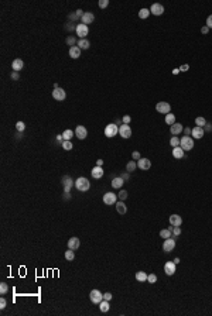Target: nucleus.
Returning a JSON list of instances; mask_svg holds the SVG:
<instances>
[{
    "label": "nucleus",
    "instance_id": "obj_9",
    "mask_svg": "<svg viewBox=\"0 0 212 316\" xmlns=\"http://www.w3.org/2000/svg\"><path fill=\"white\" fill-rule=\"evenodd\" d=\"M117 200V195L113 194V192H106L103 195V203L105 205H113Z\"/></svg>",
    "mask_w": 212,
    "mask_h": 316
},
{
    "label": "nucleus",
    "instance_id": "obj_53",
    "mask_svg": "<svg viewBox=\"0 0 212 316\" xmlns=\"http://www.w3.org/2000/svg\"><path fill=\"white\" fill-rule=\"evenodd\" d=\"M188 68H190V66H188V65L185 64V65H182V66H181V68H180V71H182V72H187V71H188Z\"/></svg>",
    "mask_w": 212,
    "mask_h": 316
},
{
    "label": "nucleus",
    "instance_id": "obj_15",
    "mask_svg": "<svg viewBox=\"0 0 212 316\" xmlns=\"http://www.w3.org/2000/svg\"><path fill=\"white\" fill-rule=\"evenodd\" d=\"M93 20H95V16H93V13H90V12H86V13H84V16L81 17L82 24H86V26H89L90 23H93Z\"/></svg>",
    "mask_w": 212,
    "mask_h": 316
},
{
    "label": "nucleus",
    "instance_id": "obj_49",
    "mask_svg": "<svg viewBox=\"0 0 212 316\" xmlns=\"http://www.w3.org/2000/svg\"><path fill=\"white\" fill-rule=\"evenodd\" d=\"M67 44H69V45L74 47V44H75V38H74V37H68V38H67Z\"/></svg>",
    "mask_w": 212,
    "mask_h": 316
},
{
    "label": "nucleus",
    "instance_id": "obj_26",
    "mask_svg": "<svg viewBox=\"0 0 212 316\" xmlns=\"http://www.w3.org/2000/svg\"><path fill=\"white\" fill-rule=\"evenodd\" d=\"M173 155H174V158L181 160V158H184V150L181 148V147H174L173 148Z\"/></svg>",
    "mask_w": 212,
    "mask_h": 316
},
{
    "label": "nucleus",
    "instance_id": "obj_28",
    "mask_svg": "<svg viewBox=\"0 0 212 316\" xmlns=\"http://www.w3.org/2000/svg\"><path fill=\"white\" fill-rule=\"evenodd\" d=\"M136 279L139 282H146L147 281V274L144 271H139V272H136Z\"/></svg>",
    "mask_w": 212,
    "mask_h": 316
},
{
    "label": "nucleus",
    "instance_id": "obj_57",
    "mask_svg": "<svg viewBox=\"0 0 212 316\" xmlns=\"http://www.w3.org/2000/svg\"><path fill=\"white\" fill-rule=\"evenodd\" d=\"M122 178H123V179H124V181H126V179H129V172H127V174H123V175H122Z\"/></svg>",
    "mask_w": 212,
    "mask_h": 316
},
{
    "label": "nucleus",
    "instance_id": "obj_12",
    "mask_svg": "<svg viewBox=\"0 0 212 316\" xmlns=\"http://www.w3.org/2000/svg\"><path fill=\"white\" fill-rule=\"evenodd\" d=\"M175 268H177V264H174V261H167V263L164 264V272H166L167 275H174Z\"/></svg>",
    "mask_w": 212,
    "mask_h": 316
},
{
    "label": "nucleus",
    "instance_id": "obj_3",
    "mask_svg": "<svg viewBox=\"0 0 212 316\" xmlns=\"http://www.w3.org/2000/svg\"><path fill=\"white\" fill-rule=\"evenodd\" d=\"M117 134H119V127H117V124L110 123V124H108V126L105 127V135H106V137L112 138V137H115V135H117Z\"/></svg>",
    "mask_w": 212,
    "mask_h": 316
},
{
    "label": "nucleus",
    "instance_id": "obj_32",
    "mask_svg": "<svg viewBox=\"0 0 212 316\" xmlns=\"http://www.w3.org/2000/svg\"><path fill=\"white\" fill-rule=\"evenodd\" d=\"M164 120H166V123H167V124L173 126L174 123H175V116H174L173 113H168V114H166V119H164Z\"/></svg>",
    "mask_w": 212,
    "mask_h": 316
},
{
    "label": "nucleus",
    "instance_id": "obj_29",
    "mask_svg": "<svg viewBox=\"0 0 212 316\" xmlns=\"http://www.w3.org/2000/svg\"><path fill=\"white\" fill-rule=\"evenodd\" d=\"M78 47H79V48H81V50H88V48H89L90 47V44H89V41H88V40L86 38H82V40H79V41H78Z\"/></svg>",
    "mask_w": 212,
    "mask_h": 316
},
{
    "label": "nucleus",
    "instance_id": "obj_58",
    "mask_svg": "<svg viewBox=\"0 0 212 316\" xmlns=\"http://www.w3.org/2000/svg\"><path fill=\"white\" fill-rule=\"evenodd\" d=\"M180 263V258L177 257V258H174V264H178Z\"/></svg>",
    "mask_w": 212,
    "mask_h": 316
},
{
    "label": "nucleus",
    "instance_id": "obj_5",
    "mask_svg": "<svg viewBox=\"0 0 212 316\" xmlns=\"http://www.w3.org/2000/svg\"><path fill=\"white\" fill-rule=\"evenodd\" d=\"M75 31H77L78 37L82 40L89 34V26H86V24H82V23H81V24H78V26L75 27Z\"/></svg>",
    "mask_w": 212,
    "mask_h": 316
},
{
    "label": "nucleus",
    "instance_id": "obj_46",
    "mask_svg": "<svg viewBox=\"0 0 212 316\" xmlns=\"http://www.w3.org/2000/svg\"><path fill=\"white\" fill-rule=\"evenodd\" d=\"M130 120H132V119H130V116H129V114H126V116H123V119H122L123 124H129V123H130Z\"/></svg>",
    "mask_w": 212,
    "mask_h": 316
},
{
    "label": "nucleus",
    "instance_id": "obj_24",
    "mask_svg": "<svg viewBox=\"0 0 212 316\" xmlns=\"http://www.w3.org/2000/svg\"><path fill=\"white\" fill-rule=\"evenodd\" d=\"M23 66H24V62L21 59H14L13 64H12V68H13L14 72H20L23 69Z\"/></svg>",
    "mask_w": 212,
    "mask_h": 316
},
{
    "label": "nucleus",
    "instance_id": "obj_54",
    "mask_svg": "<svg viewBox=\"0 0 212 316\" xmlns=\"http://www.w3.org/2000/svg\"><path fill=\"white\" fill-rule=\"evenodd\" d=\"M201 31H202V34H208V31H209V28H208V27H202V28H201Z\"/></svg>",
    "mask_w": 212,
    "mask_h": 316
},
{
    "label": "nucleus",
    "instance_id": "obj_21",
    "mask_svg": "<svg viewBox=\"0 0 212 316\" xmlns=\"http://www.w3.org/2000/svg\"><path fill=\"white\" fill-rule=\"evenodd\" d=\"M123 184H124V179L122 176H116L112 179V188H115V189H120L123 186Z\"/></svg>",
    "mask_w": 212,
    "mask_h": 316
},
{
    "label": "nucleus",
    "instance_id": "obj_55",
    "mask_svg": "<svg viewBox=\"0 0 212 316\" xmlns=\"http://www.w3.org/2000/svg\"><path fill=\"white\" fill-rule=\"evenodd\" d=\"M191 130H192V129H190V127L184 129V133H185V135H190V134H191Z\"/></svg>",
    "mask_w": 212,
    "mask_h": 316
},
{
    "label": "nucleus",
    "instance_id": "obj_41",
    "mask_svg": "<svg viewBox=\"0 0 212 316\" xmlns=\"http://www.w3.org/2000/svg\"><path fill=\"white\" fill-rule=\"evenodd\" d=\"M72 143L71 141H62V148L65 150V151H69V150H72Z\"/></svg>",
    "mask_w": 212,
    "mask_h": 316
},
{
    "label": "nucleus",
    "instance_id": "obj_14",
    "mask_svg": "<svg viewBox=\"0 0 212 316\" xmlns=\"http://www.w3.org/2000/svg\"><path fill=\"white\" fill-rule=\"evenodd\" d=\"M150 13L154 14V16H161V14L164 13V7H163V4H160V3H154V4L151 6V9H150Z\"/></svg>",
    "mask_w": 212,
    "mask_h": 316
},
{
    "label": "nucleus",
    "instance_id": "obj_13",
    "mask_svg": "<svg viewBox=\"0 0 212 316\" xmlns=\"http://www.w3.org/2000/svg\"><path fill=\"white\" fill-rule=\"evenodd\" d=\"M88 135V130L85 129V126H78L77 130H75V137L79 138V140H84Z\"/></svg>",
    "mask_w": 212,
    "mask_h": 316
},
{
    "label": "nucleus",
    "instance_id": "obj_22",
    "mask_svg": "<svg viewBox=\"0 0 212 316\" xmlns=\"http://www.w3.org/2000/svg\"><path fill=\"white\" fill-rule=\"evenodd\" d=\"M62 185H64L65 192H69L71 186L75 185V182H72V179H71L69 176H64V178H62Z\"/></svg>",
    "mask_w": 212,
    "mask_h": 316
},
{
    "label": "nucleus",
    "instance_id": "obj_31",
    "mask_svg": "<svg viewBox=\"0 0 212 316\" xmlns=\"http://www.w3.org/2000/svg\"><path fill=\"white\" fill-rule=\"evenodd\" d=\"M180 141H181V138H178V135H174L170 140V145L171 147H180Z\"/></svg>",
    "mask_w": 212,
    "mask_h": 316
},
{
    "label": "nucleus",
    "instance_id": "obj_37",
    "mask_svg": "<svg viewBox=\"0 0 212 316\" xmlns=\"http://www.w3.org/2000/svg\"><path fill=\"white\" fill-rule=\"evenodd\" d=\"M195 124H197L198 127H204L206 124V120L204 117H197V119H195Z\"/></svg>",
    "mask_w": 212,
    "mask_h": 316
},
{
    "label": "nucleus",
    "instance_id": "obj_6",
    "mask_svg": "<svg viewBox=\"0 0 212 316\" xmlns=\"http://www.w3.org/2000/svg\"><path fill=\"white\" fill-rule=\"evenodd\" d=\"M175 248V239L174 237H170V239L164 240V244H163V250L166 253H171Z\"/></svg>",
    "mask_w": 212,
    "mask_h": 316
},
{
    "label": "nucleus",
    "instance_id": "obj_10",
    "mask_svg": "<svg viewBox=\"0 0 212 316\" xmlns=\"http://www.w3.org/2000/svg\"><path fill=\"white\" fill-rule=\"evenodd\" d=\"M119 134H120L122 138H129V137L132 135V129H130V126H129V124H122V126L119 127Z\"/></svg>",
    "mask_w": 212,
    "mask_h": 316
},
{
    "label": "nucleus",
    "instance_id": "obj_48",
    "mask_svg": "<svg viewBox=\"0 0 212 316\" xmlns=\"http://www.w3.org/2000/svg\"><path fill=\"white\" fill-rule=\"evenodd\" d=\"M206 27H208V28H212V14L206 19Z\"/></svg>",
    "mask_w": 212,
    "mask_h": 316
},
{
    "label": "nucleus",
    "instance_id": "obj_56",
    "mask_svg": "<svg viewBox=\"0 0 212 316\" xmlns=\"http://www.w3.org/2000/svg\"><path fill=\"white\" fill-rule=\"evenodd\" d=\"M102 164H103L102 160H98V161H96V165H98V167H102Z\"/></svg>",
    "mask_w": 212,
    "mask_h": 316
},
{
    "label": "nucleus",
    "instance_id": "obj_52",
    "mask_svg": "<svg viewBox=\"0 0 212 316\" xmlns=\"http://www.w3.org/2000/svg\"><path fill=\"white\" fill-rule=\"evenodd\" d=\"M10 76H12V79H13V81H17V79H19V72H14L13 71V73H12Z\"/></svg>",
    "mask_w": 212,
    "mask_h": 316
},
{
    "label": "nucleus",
    "instance_id": "obj_43",
    "mask_svg": "<svg viewBox=\"0 0 212 316\" xmlns=\"http://www.w3.org/2000/svg\"><path fill=\"white\" fill-rule=\"evenodd\" d=\"M99 7L101 9H105V7H108V4H109V0H99Z\"/></svg>",
    "mask_w": 212,
    "mask_h": 316
},
{
    "label": "nucleus",
    "instance_id": "obj_2",
    "mask_svg": "<svg viewBox=\"0 0 212 316\" xmlns=\"http://www.w3.org/2000/svg\"><path fill=\"white\" fill-rule=\"evenodd\" d=\"M180 147L184 151H191L194 148V140L190 137V135H184L180 141Z\"/></svg>",
    "mask_w": 212,
    "mask_h": 316
},
{
    "label": "nucleus",
    "instance_id": "obj_23",
    "mask_svg": "<svg viewBox=\"0 0 212 316\" xmlns=\"http://www.w3.org/2000/svg\"><path fill=\"white\" fill-rule=\"evenodd\" d=\"M90 174H92V176L95 178V179H99V178H102L103 176V169H102V167H95L92 171H90Z\"/></svg>",
    "mask_w": 212,
    "mask_h": 316
},
{
    "label": "nucleus",
    "instance_id": "obj_11",
    "mask_svg": "<svg viewBox=\"0 0 212 316\" xmlns=\"http://www.w3.org/2000/svg\"><path fill=\"white\" fill-rule=\"evenodd\" d=\"M137 167L140 168V169H143V171H148L150 167H151V161L148 158H140L137 161Z\"/></svg>",
    "mask_w": 212,
    "mask_h": 316
},
{
    "label": "nucleus",
    "instance_id": "obj_39",
    "mask_svg": "<svg viewBox=\"0 0 212 316\" xmlns=\"http://www.w3.org/2000/svg\"><path fill=\"white\" fill-rule=\"evenodd\" d=\"M16 129H17L19 133H21V131H24V129H26V124L23 122H17L16 123Z\"/></svg>",
    "mask_w": 212,
    "mask_h": 316
},
{
    "label": "nucleus",
    "instance_id": "obj_51",
    "mask_svg": "<svg viewBox=\"0 0 212 316\" xmlns=\"http://www.w3.org/2000/svg\"><path fill=\"white\" fill-rule=\"evenodd\" d=\"M103 299H105V301H110V299H112V294H110V292L103 294Z\"/></svg>",
    "mask_w": 212,
    "mask_h": 316
},
{
    "label": "nucleus",
    "instance_id": "obj_34",
    "mask_svg": "<svg viewBox=\"0 0 212 316\" xmlns=\"http://www.w3.org/2000/svg\"><path fill=\"white\" fill-rule=\"evenodd\" d=\"M148 16H150V10L148 9H141L140 12H139V17L140 19H147Z\"/></svg>",
    "mask_w": 212,
    "mask_h": 316
},
{
    "label": "nucleus",
    "instance_id": "obj_19",
    "mask_svg": "<svg viewBox=\"0 0 212 316\" xmlns=\"http://www.w3.org/2000/svg\"><path fill=\"white\" fill-rule=\"evenodd\" d=\"M168 222H170V225L171 226H181V223H182V217H181L180 215H171V216H170V219H168Z\"/></svg>",
    "mask_w": 212,
    "mask_h": 316
},
{
    "label": "nucleus",
    "instance_id": "obj_16",
    "mask_svg": "<svg viewBox=\"0 0 212 316\" xmlns=\"http://www.w3.org/2000/svg\"><path fill=\"white\" fill-rule=\"evenodd\" d=\"M170 131H171V134L173 135H178V134H181V133L184 131V127H182V124H181V123H174L173 126H170Z\"/></svg>",
    "mask_w": 212,
    "mask_h": 316
},
{
    "label": "nucleus",
    "instance_id": "obj_47",
    "mask_svg": "<svg viewBox=\"0 0 212 316\" xmlns=\"http://www.w3.org/2000/svg\"><path fill=\"white\" fill-rule=\"evenodd\" d=\"M6 306H7V301L4 299V298H1V299H0V308H1V309H4Z\"/></svg>",
    "mask_w": 212,
    "mask_h": 316
},
{
    "label": "nucleus",
    "instance_id": "obj_40",
    "mask_svg": "<svg viewBox=\"0 0 212 316\" xmlns=\"http://www.w3.org/2000/svg\"><path fill=\"white\" fill-rule=\"evenodd\" d=\"M7 291H9L7 284L6 282H1V284H0V294H1V295H4V294H7Z\"/></svg>",
    "mask_w": 212,
    "mask_h": 316
},
{
    "label": "nucleus",
    "instance_id": "obj_27",
    "mask_svg": "<svg viewBox=\"0 0 212 316\" xmlns=\"http://www.w3.org/2000/svg\"><path fill=\"white\" fill-rule=\"evenodd\" d=\"M75 135V131L74 130H65L64 133H62V138H64V141H71V138Z\"/></svg>",
    "mask_w": 212,
    "mask_h": 316
},
{
    "label": "nucleus",
    "instance_id": "obj_45",
    "mask_svg": "<svg viewBox=\"0 0 212 316\" xmlns=\"http://www.w3.org/2000/svg\"><path fill=\"white\" fill-rule=\"evenodd\" d=\"M132 157H133V160H137V161H139V160L141 158V155H140V153H139V151H133Z\"/></svg>",
    "mask_w": 212,
    "mask_h": 316
},
{
    "label": "nucleus",
    "instance_id": "obj_18",
    "mask_svg": "<svg viewBox=\"0 0 212 316\" xmlns=\"http://www.w3.org/2000/svg\"><path fill=\"white\" fill-rule=\"evenodd\" d=\"M79 244H81V241H79L78 237H71V239L68 240V248L74 250V251L79 248Z\"/></svg>",
    "mask_w": 212,
    "mask_h": 316
},
{
    "label": "nucleus",
    "instance_id": "obj_33",
    "mask_svg": "<svg viewBox=\"0 0 212 316\" xmlns=\"http://www.w3.org/2000/svg\"><path fill=\"white\" fill-rule=\"evenodd\" d=\"M136 167H137V164H136L135 161H129L127 165H126V171H127V172H133L136 169Z\"/></svg>",
    "mask_w": 212,
    "mask_h": 316
},
{
    "label": "nucleus",
    "instance_id": "obj_8",
    "mask_svg": "<svg viewBox=\"0 0 212 316\" xmlns=\"http://www.w3.org/2000/svg\"><path fill=\"white\" fill-rule=\"evenodd\" d=\"M52 97H54L55 100H58V102H62V100H65V97H67V93H65L64 89L55 88V89L52 90Z\"/></svg>",
    "mask_w": 212,
    "mask_h": 316
},
{
    "label": "nucleus",
    "instance_id": "obj_35",
    "mask_svg": "<svg viewBox=\"0 0 212 316\" xmlns=\"http://www.w3.org/2000/svg\"><path fill=\"white\" fill-rule=\"evenodd\" d=\"M160 237H163V239H170L171 237V232L168 230V229H164V230H161L160 232Z\"/></svg>",
    "mask_w": 212,
    "mask_h": 316
},
{
    "label": "nucleus",
    "instance_id": "obj_7",
    "mask_svg": "<svg viewBox=\"0 0 212 316\" xmlns=\"http://www.w3.org/2000/svg\"><path fill=\"white\" fill-rule=\"evenodd\" d=\"M156 110L158 113H163V114H168L170 110H171V106L167 102H158V103L156 104Z\"/></svg>",
    "mask_w": 212,
    "mask_h": 316
},
{
    "label": "nucleus",
    "instance_id": "obj_42",
    "mask_svg": "<svg viewBox=\"0 0 212 316\" xmlns=\"http://www.w3.org/2000/svg\"><path fill=\"white\" fill-rule=\"evenodd\" d=\"M117 196H119V199L120 200H124L126 199V198H127V192H126V191H120V192H119V195H117Z\"/></svg>",
    "mask_w": 212,
    "mask_h": 316
},
{
    "label": "nucleus",
    "instance_id": "obj_50",
    "mask_svg": "<svg viewBox=\"0 0 212 316\" xmlns=\"http://www.w3.org/2000/svg\"><path fill=\"white\" fill-rule=\"evenodd\" d=\"M204 130L205 131H212V123H206L205 126H204Z\"/></svg>",
    "mask_w": 212,
    "mask_h": 316
},
{
    "label": "nucleus",
    "instance_id": "obj_36",
    "mask_svg": "<svg viewBox=\"0 0 212 316\" xmlns=\"http://www.w3.org/2000/svg\"><path fill=\"white\" fill-rule=\"evenodd\" d=\"M74 257H75V254H74V250L68 248V250L65 251V258H67L68 261H72V260H74Z\"/></svg>",
    "mask_w": 212,
    "mask_h": 316
},
{
    "label": "nucleus",
    "instance_id": "obj_4",
    "mask_svg": "<svg viewBox=\"0 0 212 316\" xmlns=\"http://www.w3.org/2000/svg\"><path fill=\"white\" fill-rule=\"evenodd\" d=\"M89 299H90V302L99 305V303L103 301V294L99 289H92L89 294Z\"/></svg>",
    "mask_w": 212,
    "mask_h": 316
},
{
    "label": "nucleus",
    "instance_id": "obj_30",
    "mask_svg": "<svg viewBox=\"0 0 212 316\" xmlns=\"http://www.w3.org/2000/svg\"><path fill=\"white\" fill-rule=\"evenodd\" d=\"M109 308H110L109 301H105V299H103L102 302L99 303V309H101V312H103V313H106V312L109 310Z\"/></svg>",
    "mask_w": 212,
    "mask_h": 316
},
{
    "label": "nucleus",
    "instance_id": "obj_17",
    "mask_svg": "<svg viewBox=\"0 0 212 316\" xmlns=\"http://www.w3.org/2000/svg\"><path fill=\"white\" fill-rule=\"evenodd\" d=\"M204 134H205V130H204V127H194L192 130H191V135H192L194 138H202L204 137Z\"/></svg>",
    "mask_w": 212,
    "mask_h": 316
},
{
    "label": "nucleus",
    "instance_id": "obj_20",
    "mask_svg": "<svg viewBox=\"0 0 212 316\" xmlns=\"http://www.w3.org/2000/svg\"><path fill=\"white\" fill-rule=\"evenodd\" d=\"M69 57L74 59H77L81 57V48H79L78 45H74V47L69 48Z\"/></svg>",
    "mask_w": 212,
    "mask_h": 316
},
{
    "label": "nucleus",
    "instance_id": "obj_38",
    "mask_svg": "<svg viewBox=\"0 0 212 316\" xmlns=\"http://www.w3.org/2000/svg\"><path fill=\"white\" fill-rule=\"evenodd\" d=\"M156 281H157V275H156V274H148L147 275L148 284H156Z\"/></svg>",
    "mask_w": 212,
    "mask_h": 316
},
{
    "label": "nucleus",
    "instance_id": "obj_1",
    "mask_svg": "<svg viewBox=\"0 0 212 316\" xmlns=\"http://www.w3.org/2000/svg\"><path fill=\"white\" fill-rule=\"evenodd\" d=\"M75 188H77L79 192H88L90 188V182L84 176H79L77 181H75Z\"/></svg>",
    "mask_w": 212,
    "mask_h": 316
},
{
    "label": "nucleus",
    "instance_id": "obj_25",
    "mask_svg": "<svg viewBox=\"0 0 212 316\" xmlns=\"http://www.w3.org/2000/svg\"><path fill=\"white\" fill-rule=\"evenodd\" d=\"M116 210H117V213H119V215H126V212H127V207H126V205L123 203V200H120V202H116Z\"/></svg>",
    "mask_w": 212,
    "mask_h": 316
},
{
    "label": "nucleus",
    "instance_id": "obj_44",
    "mask_svg": "<svg viewBox=\"0 0 212 316\" xmlns=\"http://www.w3.org/2000/svg\"><path fill=\"white\" fill-rule=\"evenodd\" d=\"M173 233H174V236H180V234H181V227H180V226H174Z\"/></svg>",
    "mask_w": 212,
    "mask_h": 316
}]
</instances>
